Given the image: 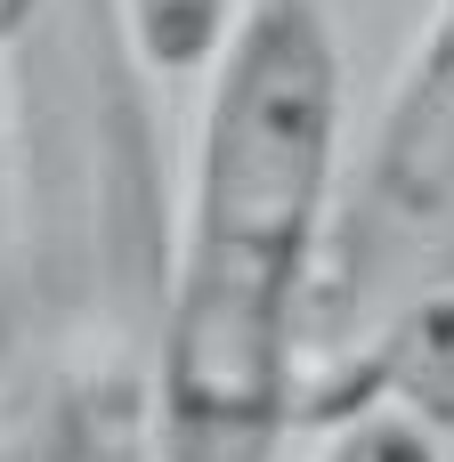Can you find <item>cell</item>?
<instances>
[{
  "label": "cell",
  "mask_w": 454,
  "mask_h": 462,
  "mask_svg": "<svg viewBox=\"0 0 454 462\" xmlns=\"http://www.w3.org/2000/svg\"><path fill=\"white\" fill-rule=\"evenodd\" d=\"M341 32L325 0H244L187 146L162 300V462H276L301 422V333L341 211Z\"/></svg>",
  "instance_id": "obj_1"
},
{
  "label": "cell",
  "mask_w": 454,
  "mask_h": 462,
  "mask_svg": "<svg viewBox=\"0 0 454 462\" xmlns=\"http://www.w3.org/2000/svg\"><path fill=\"white\" fill-rule=\"evenodd\" d=\"M454 219V0L431 8L414 57L398 65L382 122L357 162V195L333 211L325 268L309 292V333H301V414L309 398L357 357L422 244Z\"/></svg>",
  "instance_id": "obj_2"
},
{
  "label": "cell",
  "mask_w": 454,
  "mask_h": 462,
  "mask_svg": "<svg viewBox=\"0 0 454 462\" xmlns=\"http://www.w3.org/2000/svg\"><path fill=\"white\" fill-rule=\"evenodd\" d=\"M357 406H398L431 439L454 430V219L422 244V260L406 268V284L390 292L357 357L309 398L317 422H341Z\"/></svg>",
  "instance_id": "obj_3"
},
{
  "label": "cell",
  "mask_w": 454,
  "mask_h": 462,
  "mask_svg": "<svg viewBox=\"0 0 454 462\" xmlns=\"http://www.w3.org/2000/svg\"><path fill=\"white\" fill-rule=\"evenodd\" d=\"M114 8H122V41L138 49V65L162 81L211 73L244 16V0H114Z\"/></svg>",
  "instance_id": "obj_4"
},
{
  "label": "cell",
  "mask_w": 454,
  "mask_h": 462,
  "mask_svg": "<svg viewBox=\"0 0 454 462\" xmlns=\"http://www.w3.org/2000/svg\"><path fill=\"white\" fill-rule=\"evenodd\" d=\"M317 462H439V439L398 406H357L325 430Z\"/></svg>",
  "instance_id": "obj_5"
},
{
  "label": "cell",
  "mask_w": 454,
  "mask_h": 462,
  "mask_svg": "<svg viewBox=\"0 0 454 462\" xmlns=\"http://www.w3.org/2000/svg\"><path fill=\"white\" fill-rule=\"evenodd\" d=\"M32 8H41V0H0V41H8V32H16V24H24Z\"/></svg>",
  "instance_id": "obj_6"
}]
</instances>
